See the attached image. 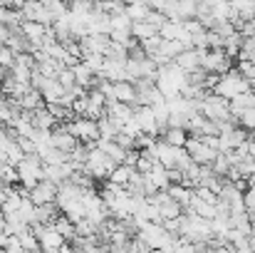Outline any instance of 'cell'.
Instances as JSON below:
<instances>
[{
    "label": "cell",
    "mask_w": 255,
    "mask_h": 253,
    "mask_svg": "<svg viewBox=\"0 0 255 253\" xmlns=\"http://www.w3.org/2000/svg\"><path fill=\"white\" fill-rule=\"evenodd\" d=\"M186 152H188L191 162H196L201 167H211L218 157V152L213 147H208L201 137H191V134H188V142H186Z\"/></svg>",
    "instance_id": "cell-4"
},
{
    "label": "cell",
    "mask_w": 255,
    "mask_h": 253,
    "mask_svg": "<svg viewBox=\"0 0 255 253\" xmlns=\"http://www.w3.org/2000/svg\"><path fill=\"white\" fill-rule=\"evenodd\" d=\"M208 52V50H206ZM206 52H201V50H193V47H188V50H183L173 62L186 72V75H191V72H196V70H203V55Z\"/></svg>",
    "instance_id": "cell-8"
},
{
    "label": "cell",
    "mask_w": 255,
    "mask_h": 253,
    "mask_svg": "<svg viewBox=\"0 0 255 253\" xmlns=\"http://www.w3.org/2000/svg\"><path fill=\"white\" fill-rule=\"evenodd\" d=\"M203 70L216 75H228L233 70V60L226 55V50H208L203 55Z\"/></svg>",
    "instance_id": "cell-5"
},
{
    "label": "cell",
    "mask_w": 255,
    "mask_h": 253,
    "mask_svg": "<svg viewBox=\"0 0 255 253\" xmlns=\"http://www.w3.org/2000/svg\"><path fill=\"white\" fill-rule=\"evenodd\" d=\"M146 20H149V22H151V25H156V27H159V30H161V27H164V22H166V20H169V17H166V15H164V12H159V10H151V12H149V17H146Z\"/></svg>",
    "instance_id": "cell-44"
},
{
    "label": "cell",
    "mask_w": 255,
    "mask_h": 253,
    "mask_svg": "<svg viewBox=\"0 0 255 253\" xmlns=\"http://www.w3.org/2000/svg\"><path fill=\"white\" fill-rule=\"evenodd\" d=\"M144 176L154 184L156 191H169L171 179H169V169L164 167V164H154V169H151L149 174H144Z\"/></svg>",
    "instance_id": "cell-16"
},
{
    "label": "cell",
    "mask_w": 255,
    "mask_h": 253,
    "mask_svg": "<svg viewBox=\"0 0 255 253\" xmlns=\"http://www.w3.org/2000/svg\"><path fill=\"white\" fill-rule=\"evenodd\" d=\"M80 45H82V52H85V55L97 52V55H104V57H107L109 45H112V37H109V35H87V37L80 40Z\"/></svg>",
    "instance_id": "cell-12"
},
{
    "label": "cell",
    "mask_w": 255,
    "mask_h": 253,
    "mask_svg": "<svg viewBox=\"0 0 255 253\" xmlns=\"http://www.w3.org/2000/svg\"><path fill=\"white\" fill-rule=\"evenodd\" d=\"M12 65H15V52L7 45H0V67L2 70H10Z\"/></svg>",
    "instance_id": "cell-37"
},
{
    "label": "cell",
    "mask_w": 255,
    "mask_h": 253,
    "mask_svg": "<svg viewBox=\"0 0 255 253\" xmlns=\"http://www.w3.org/2000/svg\"><path fill=\"white\" fill-rule=\"evenodd\" d=\"M60 253H77V249H75V246H67V244H65V246L60 249Z\"/></svg>",
    "instance_id": "cell-49"
},
{
    "label": "cell",
    "mask_w": 255,
    "mask_h": 253,
    "mask_svg": "<svg viewBox=\"0 0 255 253\" xmlns=\"http://www.w3.org/2000/svg\"><path fill=\"white\" fill-rule=\"evenodd\" d=\"M114 99L124 104H136V87L131 82H114Z\"/></svg>",
    "instance_id": "cell-19"
},
{
    "label": "cell",
    "mask_w": 255,
    "mask_h": 253,
    "mask_svg": "<svg viewBox=\"0 0 255 253\" xmlns=\"http://www.w3.org/2000/svg\"><path fill=\"white\" fill-rule=\"evenodd\" d=\"M25 2H27V0H7V5H10V7H15V10H22V7H25Z\"/></svg>",
    "instance_id": "cell-47"
},
{
    "label": "cell",
    "mask_w": 255,
    "mask_h": 253,
    "mask_svg": "<svg viewBox=\"0 0 255 253\" xmlns=\"http://www.w3.org/2000/svg\"><path fill=\"white\" fill-rule=\"evenodd\" d=\"M30 201L35 206H45V204H55L57 201V184L42 179L35 189H30Z\"/></svg>",
    "instance_id": "cell-7"
},
{
    "label": "cell",
    "mask_w": 255,
    "mask_h": 253,
    "mask_svg": "<svg viewBox=\"0 0 255 253\" xmlns=\"http://www.w3.org/2000/svg\"><path fill=\"white\" fill-rule=\"evenodd\" d=\"M77 144H82V142H80L77 137H72V134L67 132V127H65V124H57V127L52 129V147H57V149H62V152L72 154Z\"/></svg>",
    "instance_id": "cell-11"
},
{
    "label": "cell",
    "mask_w": 255,
    "mask_h": 253,
    "mask_svg": "<svg viewBox=\"0 0 255 253\" xmlns=\"http://www.w3.org/2000/svg\"><path fill=\"white\" fill-rule=\"evenodd\" d=\"M248 154L255 159V137H253V139H248Z\"/></svg>",
    "instance_id": "cell-48"
},
{
    "label": "cell",
    "mask_w": 255,
    "mask_h": 253,
    "mask_svg": "<svg viewBox=\"0 0 255 253\" xmlns=\"http://www.w3.org/2000/svg\"><path fill=\"white\" fill-rule=\"evenodd\" d=\"M243 42H246V37L241 35V32H233L231 37H226V42H223V50H226V55L233 60V57H238L241 55V50H243Z\"/></svg>",
    "instance_id": "cell-28"
},
{
    "label": "cell",
    "mask_w": 255,
    "mask_h": 253,
    "mask_svg": "<svg viewBox=\"0 0 255 253\" xmlns=\"http://www.w3.org/2000/svg\"><path fill=\"white\" fill-rule=\"evenodd\" d=\"M134 119L139 122V127H141L144 134L159 137V124H156V114H154L151 107H139V104H134Z\"/></svg>",
    "instance_id": "cell-9"
},
{
    "label": "cell",
    "mask_w": 255,
    "mask_h": 253,
    "mask_svg": "<svg viewBox=\"0 0 255 253\" xmlns=\"http://www.w3.org/2000/svg\"><path fill=\"white\" fill-rule=\"evenodd\" d=\"M97 147H99L114 164H124V162H127V152H129V149L119 147L117 142H97Z\"/></svg>",
    "instance_id": "cell-18"
},
{
    "label": "cell",
    "mask_w": 255,
    "mask_h": 253,
    "mask_svg": "<svg viewBox=\"0 0 255 253\" xmlns=\"http://www.w3.org/2000/svg\"><path fill=\"white\" fill-rule=\"evenodd\" d=\"M0 216H2V201H0Z\"/></svg>",
    "instance_id": "cell-53"
},
{
    "label": "cell",
    "mask_w": 255,
    "mask_h": 253,
    "mask_svg": "<svg viewBox=\"0 0 255 253\" xmlns=\"http://www.w3.org/2000/svg\"><path fill=\"white\" fill-rule=\"evenodd\" d=\"M32 124H35V129H45V132H52L60 122L50 114V109H47V104L45 107H40V109H35L32 112Z\"/></svg>",
    "instance_id": "cell-17"
},
{
    "label": "cell",
    "mask_w": 255,
    "mask_h": 253,
    "mask_svg": "<svg viewBox=\"0 0 255 253\" xmlns=\"http://www.w3.org/2000/svg\"><path fill=\"white\" fill-rule=\"evenodd\" d=\"M196 196L203 199L206 204H218V194H213V191L206 189V186H198V189H196Z\"/></svg>",
    "instance_id": "cell-41"
},
{
    "label": "cell",
    "mask_w": 255,
    "mask_h": 253,
    "mask_svg": "<svg viewBox=\"0 0 255 253\" xmlns=\"http://www.w3.org/2000/svg\"><path fill=\"white\" fill-rule=\"evenodd\" d=\"M159 211H161V219L164 221H171V219H181L183 216V211H186V206H181L178 201H164V204H159Z\"/></svg>",
    "instance_id": "cell-27"
},
{
    "label": "cell",
    "mask_w": 255,
    "mask_h": 253,
    "mask_svg": "<svg viewBox=\"0 0 255 253\" xmlns=\"http://www.w3.org/2000/svg\"><path fill=\"white\" fill-rule=\"evenodd\" d=\"M193 194H196V189H188V186H183V184H171L169 186V196L173 201H178L181 206H188L191 199H193Z\"/></svg>",
    "instance_id": "cell-23"
},
{
    "label": "cell",
    "mask_w": 255,
    "mask_h": 253,
    "mask_svg": "<svg viewBox=\"0 0 255 253\" xmlns=\"http://www.w3.org/2000/svg\"><path fill=\"white\" fill-rule=\"evenodd\" d=\"M119 132H122V127L114 119H109V117L99 119V142H114Z\"/></svg>",
    "instance_id": "cell-22"
},
{
    "label": "cell",
    "mask_w": 255,
    "mask_h": 253,
    "mask_svg": "<svg viewBox=\"0 0 255 253\" xmlns=\"http://www.w3.org/2000/svg\"><path fill=\"white\" fill-rule=\"evenodd\" d=\"M151 12V0H139L134 5H127V15L131 17V22H139V20H146Z\"/></svg>",
    "instance_id": "cell-25"
},
{
    "label": "cell",
    "mask_w": 255,
    "mask_h": 253,
    "mask_svg": "<svg viewBox=\"0 0 255 253\" xmlns=\"http://www.w3.org/2000/svg\"><path fill=\"white\" fill-rule=\"evenodd\" d=\"M124 5H134V2H139V0H122Z\"/></svg>",
    "instance_id": "cell-51"
},
{
    "label": "cell",
    "mask_w": 255,
    "mask_h": 253,
    "mask_svg": "<svg viewBox=\"0 0 255 253\" xmlns=\"http://www.w3.org/2000/svg\"><path fill=\"white\" fill-rule=\"evenodd\" d=\"M107 117L114 119L119 127H124L129 119H134V104H124V102H107Z\"/></svg>",
    "instance_id": "cell-13"
},
{
    "label": "cell",
    "mask_w": 255,
    "mask_h": 253,
    "mask_svg": "<svg viewBox=\"0 0 255 253\" xmlns=\"http://www.w3.org/2000/svg\"><path fill=\"white\" fill-rule=\"evenodd\" d=\"M248 246H251V249H253V253H255V231L248 236Z\"/></svg>",
    "instance_id": "cell-50"
},
{
    "label": "cell",
    "mask_w": 255,
    "mask_h": 253,
    "mask_svg": "<svg viewBox=\"0 0 255 253\" xmlns=\"http://www.w3.org/2000/svg\"><path fill=\"white\" fill-rule=\"evenodd\" d=\"M99 77H104V80H109V82H129V80H127V60L107 57V60H104V70H102Z\"/></svg>",
    "instance_id": "cell-10"
},
{
    "label": "cell",
    "mask_w": 255,
    "mask_h": 253,
    "mask_svg": "<svg viewBox=\"0 0 255 253\" xmlns=\"http://www.w3.org/2000/svg\"><path fill=\"white\" fill-rule=\"evenodd\" d=\"M161 45H164V37H161V35H154V37H149V40L141 42V47H144V52H146L149 57H154V55L161 50Z\"/></svg>",
    "instance_id": "cell-35"
},
{
    "label": "cell",
    "mask_w": 255,
    "mask_h": 253,
    "mask_svg": "<svg viewBox=\"0 0 255 253\" xmlns=\"http://www.w3.org/2000/svg\"><path fill=\"white\" fill-rule=\"evenodd\" d=\"M57 82L62 84V87H72V84H77V80H75V72H72V67H62V70L57 72Z\"/></svg>",
    "instance_id": "cell-39"
},
{
    "label": "cell",
    "mask_w": 255,
    "mask_h": 253,
    "mask_svg": "<svg viewBox=\"0 0 255 253\" xmlns=\"http://www.w3.org/2000/svg\"><path fill=\"white\" fill-rule=\"evenodd\" d=\"M236 167L241 169V176H243L246 181H248V179H253V176H255V159L251 157V154H248V157H243V159H241V162H238Z\"/></svg>",
    "instance_id": "cell-34"
},
{
    "label": "cell",
    "mask_w": 255,
    "mask_h": 253,
    "mask_svg": "<svg viewBox=\"0 0 255 253\" xmlns=\"http://www.w3.org/2000/svg\"><path fill=\"white\" fill-rule=\"evenodd\" d=\"M22 17L30 20V22H40V25H55V17H52V10L50 5L45 2H37V0H27L25 7H22Z\"/></svg>",
    "instance_id": "cell-6"
},
{
    "label": "cell",
    "mask_w": 255,
    "mask_h": 253,
    "mask_svg": "<svg viewBox=\"0 0 255 253\" xmlns=\"http://www.w3.org/2000/svg\"><path fill=\"white\" fill-rule=\"evenodd\" d=\"M159 139H164V142L171 144V147H186V142H188V132H186V129H178V127H169Z\"/></svg>",
    "instance_id": "cell-26"
},
{
    "label": "cell",
    "mask_w": 255,
    "mask_h": 253,
    "mask_svg": "<svg viewBox=\"0 0 255 253\" xmlns=\"http://www.w3.org/2000/svg\"><path fill=\"white\" fill-rule=\"evenodd\" d=\"M82 60L87 62V67L99 77V75H102V70H104V60H107V57H104V55H97V52H89V55H85Z\"/></svg>",
    "instance_id": "cell-33"
},
{
    "label": "cell",
    "mask_w": 255,
    "mask_h": 253,
    "mask_svg": "<svg viewBox=\"0 0 255 253\" xmlns=\"http://www.w3.org/2000/svg\"><path fill=\"white\" fill-rule=\"evenodd\" d=\"M65 127H67V132H70L72 137H77L82 144L99 142V122H94V119H89V117H75V119L67 122Z\"/></svg>",
    "instance_id": "cell-3"
},
{
    "label": "cell",
    "mask_w": 255,
    "mask_h": 253,
    "mask_svg": "<svg viewBox=\"0 0 255 253\" xmlns=\"http://www.w3.org/2000/svg\"><path fill=\"white\" fill-rule=\"evenodd\" d=\"M231 167H233V164H231V157H228V154H218V157H216V162L211 164L213 174H216V176H221V179H226V176H228V169Z\"/></svg>",
    "instance_id": "cell-31"
},
{
    "label": "cell",
    "mask_w": 255,
    "mask_h": 253,
    "mask_svg": "<svg viewBox=\"0 0 255 253\" xmlns=\"http://www.w3.org/2000/svg\"><path fill=\"white\" fill-rule=\"evenodd\" d=\"M109 25H112V30H131V17L127 12L124 15H112Z\"/></svg>",
    "instance_id": "cell-36"
},
{
    "label": "cell",
    "mask_w": 255,
    "mask_h": 253,
    "mask_svg": "<svg viewBox=\"0 0 255 253\" xmlns=\"http://www.w3.org/2000/svg\"><path fill=\"white\" fill-rule=\"evenodd\" d=\"M223 37L216 30H208V50H223Z\"/></svg>",
    "instance_id": "cell-42"
},
{
    "label": "cell",
    "mask_w": 255,
    "mask_h": 253,
    "mask_svg": "<svg viewBox=\"0 0 255 253\" xmlns=\"http://www.w3.org/2000/svg\"><path fill=\"white\" fill-rule=\"evenodd\" d=\"M52 229H55L57 234H62V236L67 239V241H72V239L77 236V226H75V221H72V219H67L65 214L55 219V224H52Z\"/></svg>",
    "instance_id": "cell-24"
},
{
    "label": "cell",
    "mask_w": 255,
    "mask_h": 253,
    "mask_svg": "<svg viewBox=\"0 0 255 253\" xmlns=\"http://www.w3.org/2000/svg\"><path fill=\"white\" fill-rule=\"evenodd\" d=\"M17 102H20V109H25V112H35V109L45 107V97H42L40 89H30V92H27L25 97H20Z\"/></svg>",
    "instance_id": "cell-21"
},
{
    "label": "cell",
    "mask_w": 255,
    "mask_h": 253,
    "mask_svg": "<svg viewBox=\"0 0 255 253\" xmlns=\"http://www.w3.org/2000/svg\"><path fill=\"white\" fill-rule=\"evenodd\" d=\"M181 30H183V22H173V20H166V22H164V27L159 30V35H161L164 40H178Z\"/></svg>",
    "instance_id": "cell-30"
},
{
    "label": "cell",
    "mask_w": 255,
    "mask_h": 253,
    "mask_svg": "<svg viewBox=\"0 0 255 253\" xmlns=\"http://www.w3.org/2000/svg\"><path fill=\"white\" fill-rule=\"evenodd\" d=\"M243 201H246V209L248 211H255V189H248L243 194Z\"/></svg>",
    "instance_id": "cell-45"
},
{
    "label": "cell",
    "mask_w": 255,
    "mask_h": 253,
    "mask_svg": "<svg viewBox=\"0 0 255 253\" xmlns=\"http://www.w3.org/2000/svg\"><path fill=\"white\" fill-rule=\"evenodd\" d=\"M22 35L40 50L42 47V40L47 37V25H40V22H30V20H25L22 22Z\"/></svg>",
    "instance_id": "cell-15"
},
{
    "label": "cell",
    "mask_w": 255,
    "mask_h": 253,
    "mask_svg": "<svg viewBox=\"0 0 255 253\" xmlns=\"http://www.w3.org/2000/svg\"><path fill=\"white\" fill-rule=\"evenodd\" d=\"M122 132H124V134H129V137H134V139H139V137H141V134H144V132H141V127H139V122H136V119H129V122H127V124H124V127H122Z\"/></svg>",
    "instance_id": "cell-40"
},
{
    "label": "cell",
    "mask_w": 255,
    "mask_h": 253,
    "mask_svg": "<svg viewBox=\"0 0 255 253\" xmlns=\"http://www.w3.org/2000/svg\"><path fill=\"white\" fill-rule=\"evenodd\" d=\"M131 174H134V167L119 164V167H114V171L109 174V181H114V184H119V186H127L129 179H131Z\"/></svg>",
    "instance_id": "cell-29"
},
{
    "label": "cell",
    "mask_w": 255,
    "mask_h": 253,
    "mask_svg": "<svg viewBox=\"0 0 255 253\" xmlns=\"http://www.w3.org/2000/svg\"><path fill=\"white\" fill-rule=\"evenodd\" d=\"M201 114H203L206 119L216 122V124L233 119V117H231V102L223 99V97L216 94V92H208V94L203 97V102H201Z\"/></svg>",
    "instance_id": "cell-2"
},
{
    "label": "cell",
    "mask_w": 255,
    "mask_h": 253,
    "mask_svg": "<svg viewBox=\"0 0 255 253\" xmlns=\"http://www.w3.org/2000/svg\"><path fill=\"white\" fill-rule=\"evenodd\" d=\"M169 179L171 184H181L183 181V171L181 169H169Z\"/></svg>",
    "instance_id": "cell-46"
},
{
    "label": "cell",
    "mask_w": 255,
    "mask_h": 253,
    "mask_svg": "<svg viewBox=\"0 0 255 253\" xmlns=\"http://www.w3.org/2000/svg\"><path fill=\"white\" fill-rule=\"evenodd\" d=\"M248 89H253V84L248 82L238 70H231L228 75H221V80H218V84H216V94H221L223 99H236V97H241L243 92H248Z\"/></svg>",
    "instance_id": "cell-1"
},
{
    "label": "cell",
    "mask_w": 255,
    "mask_h": 253,
    "mask_svg": "<svg viewBox=\"0 0 255 253\" xmlns=\"http://www.w3.org/2000/svg\"><path fill=\"white\" fill-rule=\"evenodd\" d=\"M206 253H221V251H218V249H211V246H208V251H206Z\"/></svg>",
    "instance_id": "cell-52"
},
{
    "label": "cell",
    "mask_w": 255,
    "mask_h": 253,
    "mask_svg": "<svg viewBox=\"0 0 255 253\" xmlns=\"http://www.w3.org/2000/svg\"><path fill=\"white\" fill-rule=\"evenodd\" d=\"M114 142H117L119 147H124V149H136V139H134V137H129V134H124V132H119Z\"/></svg>",
    "instance_id": "cell-43"
},
{
    "label": "cell",
    "mask_w": 255,
    "mask_h": 253,
    "mask_svg": "<svg viewBox=\"0 0 255 253\" xmlns=\"http://www.w3.org/2000/svg\"><path fill=\"white\" fill-rule=\"evenodd\" d=\"M131 35H134V40L144 42V40H149V37L159 35V27H156V25H151L149 20H139V22H131Z\"/></svg>",
    "instance_id": "cell-20"
},
{
    "label": "cell",
    "mask_w": 255,
    "mask_h": 253,
    "mask_svg": "<svg viewBox=\"0 0 255 253\" xmlns=\"http://www.w3.org/2000/svg\"><path fill=\"white\" fill-rule=\"evenodd\" d=\"M0 99H2V97H0Z\"/></svg>",
    "instance_id": "cell-55"
},
{
    "label": "cell",
    "mask_w": 255,
    "mask_h": 253,
    "mask_svg": "<svg viewBox=\"0 0 255 253\" xmlns=\"http://www.w3.org/2000/svg\"><path fill=\"white\" fill-rule=\"evenodd\" d=\"M238 127H243V129H253L255 132V107L246 109V112L238 117Z\"/></svg>",
    "instance_id": "cell-38"
},
{
    "label": "cell",
    "mask_w": 255,
    "mask_h": 253,
    "mask_svg": "<svg viewBox=\"0 0 255 253\" xmlns=\"http://www.w3.org/2000/svg\"><path fill=\"white\" fill-rule=\"evenodd\" d=\"M181 149H183V147H171V144H166L164 139H159V144H156L159 164H164L166 169H176V164H178V154H181Z\"/></svg>",
    "instance_id": "cell-14"
},
{
    "label": "cell",
    "mask_w": 255,
    "mask_h": 253,
    "mask_svg": "<svg viewBox=\"0 0 255 253\" xmlns=\"http://www.w3.org/2000/svg\"><path fill=\"white\" fill-rule=\"evenodd\" d=\"M198 2H201V0H178V15H181V20H191V17H196Z\"/></svg>",
    "instance_id": "cell-32"
},
{
    "label": "cell",
    "mask_w": 255,
    "mask_h": 253,
    "mask_svg": "<svg viewBox=\"0 0 255 253\" xmlns=\"http://www.w3.org/2000/svg\"><path fill=\"white\" fill-rule=\"evenodd\" d=\"M253 137H255V132H253Z\"/></svg>",
    "instance_id": "cell-54"
}]
</instances>
